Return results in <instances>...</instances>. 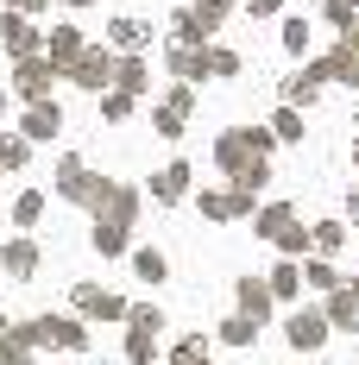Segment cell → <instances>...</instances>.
I'll return each mask as SVG.
<instances>
[{"label":"cell","mask_w":359,"mask_h":365,"mask_svg":"<svg viewBox=\"0 0 359 365\" xmlns=\"http://www.w3.org/2000/svg\"><path fill=\"white\" fill-rule=\"evenodd\" d=\"M76 6H82V0H76Z\"/></svg>","instance_id":"cell-23"},{"label":"cell","mask_w":359,"mask_h":365,"mask_svg":"<svg viewBox=\"0 0 359 365\" xmlns=\"http://www.w3.org/2000/svg\"><path fill=\"white\" fill-rule=\"evenodd\" d=\"M95 246L101 252H120V227H95Z\"/></svg>","instance_id":"cell-18"},{"label":"cell","mask_w":359,"mask_h":365,"mask_svg":"<svg viewBox=\"0 0 359 365\" xmlns=\"http://www.w3.org/2000/svg\"><path fill=\"white\" fill-rule=\"evenodd\" d=\"M82 309H89V315H120V296H108V290H82Z\"/></svg>","instance_id":"cell-10"},{"label":"cell","mask_w":359,"mask_h":365,"mask_svg":"<svg viewBox=\"0 0 359 365\" xmlns=\"http://www.w3.org/2000/svg\"><path fill=\"white\" fill-rule=\"evenodd\" d=\"M32 264H38V252H32V240H13L6 252H0V271H13V277H32Z\"/></svg>","instance_id":"cell-2"},{"label":"cell","mask_w":359,"mask_h":365,"mask_svg":"<svg viewBox=\"0 0 359 365\" xmlns=\"http://www.w3.org/2000/svg\"><path fill=\"white\" fill-rule=\"evenodd\" d=\"M183 182H189V170H183V164H171V170L151 182V189H158V202H177V195H183Z\"/></svg>","instance_id":"cell-7"},{"label":"cell","mask_w":359,"mask_h":365,"mask_svg":"<svg viewBox=\"0 0 359 365\" xmlns=\"http://www.w3.org/2000/svg\"><path fill=\"white\" fill-rule=\"evenodd\" d=\"M13 6H44V0H13Z\"/></svg>","instance_id":"cell-21"},{"label":"cell","mask_w":359,"mask_h":365,"mask_svg":"<svg viewBox=\"0 0 359 365\" xmlns=\"http://www.w3.org/2000/svg\"><path fill=\"white\" fill-rule=\"evenodd\" d=\"M315 246H322V252H334V246H340V227H334V220H328V227H315Z\"/></svg>","instance_id":"cell-19"},{"label":"cell","mask_w":359,"mask_h":365,"mask_svg":"<svg viewBox=\"0 0 359 365\" xmlns=\"http://www.w3.org/2000/svg\"><path fill=\"white\" fill-rule=\"evenodd\" d=\"M113 44H126V51L145 44V26H139V19H113Z\"/></svg>","instance_id":"cell-12"},{"label":"cell","mask_w":359,"mask_h":365,"mask_svg":"<svg viewBox=\"0 0 359 365\" xmlns=\"http://www.w3.org/2000/svg\"><path fill=\"white\" fill-rule=\"evenodd\" d=\"M26 334H0V365H26Z\"/></svg>","instance_id":"cell-9"},{"label":"cell","mask_w":359,"mask_h":365,"mask_svg":"<svg viewBox=\"0 0 359 365\" xmlns=\"http://www.w3.org/2000/svg\"><path fill=\"white\" fill-rule=\"evenodd\" d=\"M51 133H57V108H44V101H38V108L26 113V139H51Z\"/></svg>","instance_id":"cell-5"},{"label":"cell","mask_w":359,"mask_h":365,"mask_svg":"<svg viewBox=\"0 0 359 365\" xmlns=\"http://www.w3.org/2000/svg\"><path fill=\"white\" fill-rule=\"evenodd\" d=\"M0 334H6V322H0Z\"/></svg>","instance_id":"cell-22"},{"label":"cell","mask_w":359,"mask_h":365,"mask_svg":"<svg viewBox=\"0 0 359 365\" xmlns=\"http://www.w3.org/2000/svg\"><path fill=\"white\" fill-rule=\"evenodd\" d=\"M309 95H315V70H303L296 82H290V101H309Z\"/></svg>","instance_id":"cell-15"},{"label":"cell","mask_w":359,"mask_h":365,"mask_svg":"<svg viewBox=\"0 0 359 365\" xmlns=\"http://www.w3.org/2000/svg\"><path fill=\"white\" fill-rule=\"evenodd\" d=\"M13 164H26V139H0V170H13Z\"/></svg>","instance_id":"cell-14"},{"label":"cell","mask_w":359,"mask_h":365,"mask_svg":"<svg viewBox=\"0 0 359 365\" xmlns=\"http://www.w3.org/2000/svg\"><path fill=\"white\" fill-rule=\"evenodd\" d=\"M76 82H82V88H101V82H108V57H95V51L76 57Z\"/></svg>","instance_id":"cell-4"},{"label":"cell","mask_w":359,"mask_h":365,"mask_svg":"<svg viewBox=\"0 0 359 365\" xmlns=\"http://www.w3.org/2000/svg\"><path fill=\"white\" fill-rule=\"evenodd\" d=\"M290 340L296 346H322V315H296L290 322Z\"/></svg>","instance_id":"cell-6"},{"label":"cell","mask_w":359,"mask_h":365,"mask_svg":"<svg viewBox=\"0 0 359 365\" xmlns=\"http://www.w3.org/2000/svg\"><path fill=\"white\" fill-rule=\"evenodd\" d=\"M26 340H51V346H82V340H89V334L76 328V322H51V315H44V322H32V328H26Z\"/></svg>","instance_id":"cell-1"},{"label":"cell","mask_w":359,"mask_h":365,"mask_svg":"<svg viewBox=\"0 0 359 365\" xmlns=\"http://www.w3.org/2000/svg\"><path fill=\"white\" fill-rule=\"evenodd\" d=\"M334 322H359V290H340V296H334Z\"/></svg>","instance_id":"cell-13"},{"label":"cell","mask_w":359,"mask_h":365,"mask_svg":"<svg viewBox=\"0 0 359 365\" xmlns=\"http://www.w3.org/2000/svg\"><path fill=\"white\" fill-rule=\"evenodd\" d=\"M271 290H278V296H290V290H296V264H278V277H271Z\"/></svg>","instance_id":"cell-17"},{"label":"cell","mask_w":359,"mask_h":365,"mask_svg":"<svg viewBox=\"0 0 359 365\" xmlns=\"http://www.w3.org/2000/svg\"><path fill=\"white\" fill-rule=\"evenodd\" d=\"M0 32H6V44H13V51H19V57H26V51H32V26H26V19H19V13H13V19H6V26H0Z\"/></svg>","instance_id":"cell-8"},{"label":"cell","mask_w":359,"mask_h":365,"mask_svg":"<svg viewBox=\"0 0 359 365\" xmlns=\"http://www.w3.org/2000/svg\"><path fill=\"white\" fill-rule=\"evenodd\" d=\"M133 264H139V277H164V258H158V252H139Z\"/></svg>","instance_id":"cell-16"},{"label":"cell","mask_w":359,"mask_h":365,"mask_svg":"<svg viewBox=\"0 0 359 365\" xmlns=\"http://www.w3.org/2000/svg\"><path fill=\"white\" fill-rule=\"evenodd\" d=\"M240 309H246L252 322H258V315H265V309H271V296L258 290V284H240Z\"/></svg>","instance_id":"cell-11"},{"label":"cell","mask_w":359,"mask_h":365,"mask_svg":"<svg viewBox=\"0 0 359 365\" xmlns=\"http://www.w3.org/2000/svg\"><path fill=\"white\" fill-rule=\"evenodd\" d=\"M19 88H26V95H44V88H51V63H38V57H26V63H19Z\"/></svg>","instance_id":"cell-3"},{"label":"cell","mask_w":359,"mask_h":365,"mask_svg":"<svg viewBox=\"0 0 359 365\" xmlns=\"http://www.w3.org/2000/svg\"><path fill=\"white\" fill-rule=\"evenodd\" d=\"M38 208H44V202H38V195H19V208H13V215L26 220V227H32V220H38Z\"/></svg>","instance_id":"cell-20"}]
</instances>
